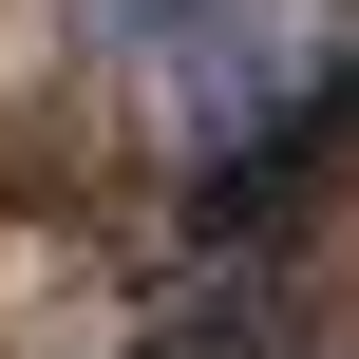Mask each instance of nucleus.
I'll return each instance as SVG.
<instances>
[{"mask_svg": "<svg viewBox=\"0 0 359 359\" xmlns=\"http://www.w3.org/2000/svg\"><path fill=\"white\" fill-rule=\"evenodd\" d=\"M76 19H95V38H114V57H170V38H189V19H208V0H76Z\"/></svg>", "mask_w": 359, "mask_h": 359, "instance_id": "nucleus-1", "label": "nucleus"}]
</instances>
